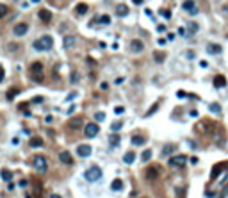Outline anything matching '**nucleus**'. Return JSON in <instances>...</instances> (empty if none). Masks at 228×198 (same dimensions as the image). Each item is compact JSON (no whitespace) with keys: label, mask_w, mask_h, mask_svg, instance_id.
<instances>
[{"label":"nucleus","mask_w":228,"mask_h":198,"mask_svg":"<svg viewBox=\"0 0 228 198\" xmlns=\"http://www.w3.org/2000/svg\"><path fill=\"white\" fill-rule=\"evenodd\" d=\"M32 47H34V50H37V52H43V50H50L52 47H54V39H52V36L45 34L43 38L36 39V41L32 43Z\"/></svg>","instance_id":"f257e3e1"},{"label":"nucleus","mask_w":228,"mask_h":198,"mask_svg":"<svg viewBox=\"0 0 228 198\" xmlns=\"http://www.w3.org/2000/svg\"><path fill=\"white\" fill-rule=\"evenodd\" d=\"M100 177H102V170H100L98 166H91V168H87L84 171V178L87 182H96Z\"/></svg>","instance_id":"f03ea898"},{"label":"nucleus","mask_w":228,"mask_h":198,"mask_svg":"<svg viewBox=\"0 0 228 198\" xmlns=\"http://www.w3.org/2000/svg\"><path fill=\"white\" fill-rule=\"evenodd\" d=\"M28 32V25L25 23V21H20V23H16L13 27V34L18 36V38H21V36H25Z\"/></svg>","instance_id":"7ed1b4c3"},{"label":"nucleus","mask_w":228,"mask_h":198,"mask_svg":"<svg viewBox=\"0 0 228 198\" xmlns=\"http://www.w3.org/2000/svg\"><path fill=\"white\" fill-rule=\"evenodd\" d=\"M185 161H187V157L185 155H175V157H171L169 161H168V164H169L171 168H182L185 164Z\"/></svg>","instance_id":"20e7f679"},{"label":"nucleus","mask_w":228,"mask_h":198,"mask_svg":"<svg viewBox=\"0 0 228 198\" xmlns=\"http://www.w3.org/2000/svg\"><path fill=\"white\" fill-rule=\"evenodd\" d=\"M34 168L37 171H46V168H48V164H46V159L43 155H37L34 157Z\"/></svg>","instance_id":"39448f33"},{"label":"nucleus","mask_w":228,"mask_h":198,"mask_svg":"<svg viewBox=\"0 0 228 198\" xmlns=\"http://www.w3.org/2000/svg\"><path fill=\"white\" fill-rule=\"evenodd\" d=\"M98 125L96 123H86V127H84V134L87 136V137H94V136L98 134Z\"/></svg>","instance_id":"423d86ee"},{"label":"nucleus","mask_w":228,"mask_h":198,"mask_svg":"<svg viewBox=\"0 0 228 198\" xmlns=\"http://www.w3.org/2000/svg\"><path fill=\"white\" fill-rule=\"evenodd\" d=\"M159 175H160V170H159L157 166H150V168H146V171H144V177L148 178V180H155Z\"/></svg>","instance_id":"0eeeda50"},{"label":"nucleus","mask_w":228,"mask_h":198,"mask_svg":"<svg viewBox=\"0 0 228 198\" xmlns=\"http://www.w3.org/2000/svg\"><path fill=\"white\" fill-rule=\"evenodd\" d=\"M130 50H132L134 54H139V52L144 50V43H142L141 39H132V41H130Z\"/></svg>","instance_id":"6e6552de"},{"label":"nucleus","mask_w":228,"mask_h":198,"mask_svg":"<svg viewBox=\"0 0 228 198\" xmlns=\"http://www.w3.org/2000/svg\"><path fill=\"white\" fill-rule=\"evenodd\" d=\"M182 7H184V11H187V13H191V14L198 13V7L194 4V0H185L184 4H182Z\"/></svg>","instance_id":"1a4fd4ad"},{"label":"nucleus","mask_w":228,"mask_h":198,"mask_svg":"<svg viewBox=\"0 0 228 198\" xmlns=\"http://www.w3.org/2000/svg\"><path fill=\"white\" fill-rule=\"evenodd\" d=\"M77 154L80 157H89V155H91V145H78V146H77Z\"/></svg>","instance_id":"9d476101"},{"label":"nucleus","mask_w":228,"mask_h":198,"mask_svg":"<svg viewBox=\"0 0 228 198\" xmlns=\"http://www.w3.org/2000/svg\"><path fill=\"white\" fill-rule=\"evenodd\" d=\"M43 68H45V66H43L41 61H34V63L30 64V73H32V75H41Z\"/></svg>","instance_id":"9b49d317"},{"label":"nucleus","mask_w":228,"mask_h":198,"mask_svg":"<svg viewBox=\"0 0 228 198\" xmlns=\"http://www.w3.org/2000/svg\"><path fill=\"white\" fill-rule=\"evenodd\" d=\"M59 161L63 164H73V157H71L70 152L63 150V152H59Z\"/></svg>","instance_id":"f8f14e48"},{"label":"nucleus","mask_w":228,"mask_h":198,"mask_svg":"<svg viewBox=\"0 0 228 198\" xmlns=\"http://www.w3.org/2000/svg\"><path fill=\"white\" fill-rule=\"evenodd\" d=\"M225 168H226V163H217V164H216V166L212 168L210 178H212V180H216V178H217V175H219V173H221L223 170H225Z\"/></svg>","instance_id":"ddd939ff"},{"label":"nucleus","mask_w":228,"mask_h":198,"mask_svg":"<svg viewBox=\"0 0 228 198\" xmlns=\"http://www.w3.org/2000/svg\"><path fill=\"white\" fill-rule=\"evenodd\" d=\"M207 52L212 54V56H217V54H221V45H217V43H208V45H207Z\"/></svg>","instance_id":"4468645a"},{"label":"nucleus","mask_w":228,"mask_h":198,"mask_svg":"<svg viewBox=\"0 0 228 198\" xmlns=\"http://www.w3.org/2000/svg\"><path fill=\"white\" fill-rule=\"evenodd\" d=\"M28 145H30L32 148H37V146H43V137H39V136H32V137L28 139Z\"/></svg>","instance_id":"2eb2a0df"},{"label":"nucleus","mask_w":228,"mask_h":198,"mask_svg":"<svg viewBox=\"0 0 228 198\" xmlns=\"http://www.w3.org/2000/svg\"><path fill=\"white\" fill-rule=\"evenodd\" d=\"M39 18H41V21H45V23H50V21H52V13H50L48 9H41V11H39Z\"/></svg>","instance_id":"dca6fc26"},{"label":"nucleus","mask_w":228,"mask_h":198,"mask_svg":"<svg viewBox=\"0 0 228 198\" xmlns=\"http://www.w3.org/2000/svg\"><path fill=\"white\" fill-rule=\"evenodd\" d=\"M82 127V118L80 116H77V118H71L70 120V128L71 130H77V128Z\"/></svg>","instance_id":"f3484780"},{"label":"nucleus","mask_w":228,"mask_h":198,"mask_svg":"<svg viewBox=\"0 0 228 198\" xmlns=\"http://www.w3.org/2000/svg\"><path fill=\"white\" fill-rule=\"evenodd\" d=\"M214 86H216V88H223V86H226V79L223 77V75L214 77Z\"/></svg>","instance_id":"a211bd4d"},{"label":"nucleus","mask_w":228,"mask_h":198,"mask_svg":"<svg viewBox=\"0 0 228 198\" xmlns=\"http://www.w3.org/2000/svg\"><path fill=\"white\" fill-rule=\"evenodd\" d=\"M132 143H134V145H137V146H142V145H144V143H146V137H144V136H132Z\"/></svg>","instance_id":"6ab92c4d"},{"label":"nucleus","mask_w":228,"mask_h":198,"mask_svg":"<svg viewBox=\"0 0 228 198\" xmlns=\"http://www.w3.org/2000/svg\"><path fill=\"white\" fill-rule=\"evenodd\" d=\"M111 187H112V191H121V189H123V180H121V178H114Z\"/></svg>","instance_id":"aec40b11"},{"label":"nucleus","mask_w":228,"mask_h":198,"mask_svg":"<svg viewBox=\"0 0 228 198\" xmlns=\"http://www.w3.org/2000/svg\"><path fill=\"white\" fill-rule=\"evenodd\" d=\"M89 11V6L87 4H77V7H75V13L77 14H86Z\"/></svg>","instance_id":"412c9836"},{"label":"nucleus","mask_w":228,"mask_h":198,"mask_svg":"<svg viewBox=\"0 0 228 198\" xmlns=\"http://www.w3.org/2000/svg\"><path fill=\"white\" fill-rule=\"evenodd\" d=\"M116 14H118V16H127V14H128V6L120 4V6L116 7Z\"/></svg>","instance_id":"4be33fe9"},{"label":"nucleus","mask_w":228,"mask_h":198,"mask_svg":"<svg viewBox=\"0 0 228 198\" xmlns=\"http://www.w3.org/2000/svg\"><path fill=\"white\" fill-rule=\"evenodd\" d=\"M134 159H135L134 152H127V154L123 155V163H125V164H132V163H134Z\"/></svg>","instance_id":"5701e85b"},{"label":"nucleus","mask_w":228,"mask_h":198,"mask_svg":"<svg viewBox=\"0 0 228 198\" xmlns=\"http://www.w3.org/2000/svg\"><path fill=\"white\" fill-rule=\"evenodd\" d=\"M75 45V38L73 36H66L64 38V48H71Z\"/></svg>","instance_id":"b1692460"},{"label":"nucleus","mask_w":228,"mask_h":198,"mask_svg":"<svg viewBox=\"0 0 228 198\" xmlns=\"http://www.w3.org/2000/svg\"><path fill=\"white\" fill-rule=\"evenodd\" d=\"M150 159H151V150H150V148H146L144 152H142V155H141V161H142V163H148Z\"/></svg>","instance_id":"393cba45"},{"label":"nucleus","mask_w":228,"mask_h":198,"mask_svg":"<svg viewBox=\"0 0 228 198\" xmlns=\"http://www.w3.org/2000/svg\"><path fill=\"white\" fill-rule=\"evenodd\" d=\"M153 57H155L157 63H164V59H166V54H164V52H155V54H153Z\"/></svg>","instance_id":"a878e982"},{"label":"nucleus","mask_w":228,"mask_h":198,"mask_svg":"<svg viewBox=\"0 0 228 198\" xmlns=\"http://www.w3.org/2000/svg\"><path fill=\"white\" fill-rule=\"evenodd\" d=\"M96 20H98L100 23L107 25V23H111V16H109V14H102V16H100V18H96Z\"/></svg>","instance_id":"bb28decb"},{"label":"nucleus","mask_w":228,"mask_h":198,"mask_svg":"<svg viewBox=\"0 0 228 198\" xmlns=\"http://www.w3.org/2000/svg\"><path fill=\"white\" fill-rule=\"evenodd\" d=\"M2 178H4L6 182H9V180L13 178V173H11L9 170H2Z\"/></svg>","instance_id":"cd10ccee"},{"label":"nucleus","mask_w":228,"mask_h":198,"mask_svg":"<svg viewBox=\"0 0 228 198\" xmlns=\"http://www.w3.org/2000/svg\"><path fill=\"white\" fill-rule=\"evenodd\" d=\"M7 13H9V7H7L6 4H0V18H4Z\"/></svg>","instance_id":"c85d7f7f"},{"label":"nucleus","mask_w":228,"mask_h":198,"mask_svg":"<svg viewBox=\"0 0 228 198\" xmlns=\"http://www.w3.org/2000/svg\"><path fill=\"white\" fill-rule=\"evenodd\" d=\"M173 145H166V146H164V150H162V155H169L171 152H173Z\"/></svg>","instance_id":"c756f323"},{"label":"nucleus","mask_w":228,"mask_h":198,"mask_svg":"<svg viewBox=\"0 0 228 198\" xmlns=\"http://www.w3.org/2000/svg\"><path fill=\"white\" fill-rule=\"evenodd\" d=\"M109 141H111V145H112V146H116V145L120 143V136H118V134H112V136H111V139H109Z\"/></svg>","instance_id":"7c9ffc66"},{"label":"nucleus","mask_w":228,"mask_h":198,"mask_svg":"<svg viewBox=\"0 0 228 198\" xmlns=\"http://www.w3.org/2000/svg\"><path fill=\"white\" fill-rule=\"evenodd\" d=\"M121 127H123V121H116V123H112V125H111V128H112V132H116V130H120Z\"/></svg>","instance_id":"2f4dec72"},{"label":"nucleus","mask_w":228,"mask_h":198,"mask_svg":"<svg viewBox=\"0 0 228 198\" xmlns=\"http://www.w3.org/2000/svg\"><path fill=\"white\" fill-rule=\"evenodd\" d=\"M16 95H18V89H9V93H7V98L11 100L13 97H16Z\"/></svg>","instance_id":"473e14b6"},{"label":"nucleus","mask_w":228,"mask_h":198,"mask_svg":"<svg viewBox=\"0 0 228 198\" xmlns=\"http://www.w3.org/2000/svg\"><path fill=\"white\" fill-rule=\"evenodd\" d=\"M210 111H212V113H219L221 109H219V106H217V104H210Z\"/></svg>","instance_id":"72a5a7b5"},{"label":"nucleus","mask_w":228,"mask_h":198,"mask_svg":"<svg viewBox=\"0 0 228 198\" xmlns=\"http://www.w3.org/2000/svg\"><path fill=\"white\" fill-rule=\"evenodd\" d=\"M103 118H105V114H103V113H96V114H94V120H100V121H102Z\"/></svg>","instance_id":"f704fd0d"},{"label":"nucleus","mask_w":228,"mask_h":198,"mask_svg":"<svg viewBox=\"0 0 228 198\" xmlns=\"http://www.w3.org/2000/svg\"><path fill=\"white\" fill-rule=\"evenodd\" d=\"M157 109H159V106H157V104H155V106H153V107H151V109H150V111H148V113H146V116H150V114H153V113H155V111H157Z\"/></svg>","instance_id":"c9c22d12"},{"label":"nucleus","mask_w":228,"mask_h":198,"mask_svg":"<svg viewBox=\"0 0 228 198\" xmlns=\"http://www.w3.org/2000/svg\"><path fill=\"white\" fill-rule=\"evenodd\" d=\"M160 14H162V16H166V18H171V13H169V11H166V9H162V11H160Z\"/></svg>","instance_id":"e433bc0d"},{"label":"nucleus","mask_w":228,"mask_h":198,"mask_svg":"<svg viewBox=\"0 0 228 198\" xmlns=\"http://www.w3.org/2000/svg\"><path fill=\"white\" fill-rule=\"evenodd\" d=\"M123 111H125L123 107H116V109H114V113H116V114H121V113H123Z\"/></svg>","instance_id":"4c0bfd02"},{"label":"nucleus","mask_w":228,"mask_h":198,"mask_svg":"<svg viewBox=\"0 0 228 198\" xmlns=\"http://www.w3.org/2000/svg\"><path fill=\"white\" fill-rule=\"evenodd\" d=\"M157 30H159V32H164V30H166V27H164V25H157Z\"/></svg>","instance_id":"58836bf2"},{"label":"nucleus","mask_w":228,"mask_h":198,"mask_svg":"<svg viewBox=\"0 0 228 198\" xmlns=\"http://www.w3.org/2000/svg\"><path fill=\"white\" fill-rule=\"evenodd\" d=\"M178 34H180V36H185V29L180 27V29H178Z\"/></svg>","instance_id":"ea45409f"},{"label":"nucleus","mask_w":228,"mask_h":198,"mask_svg":"<svg viewBox=\"0 0 228 198\" xmlns=\"http://www.w3.org/2000/svg\"><path fill=\"white\" fill-rule=\"evenodd\" d=\"M2 80H4V68L0 66V82H2Z\"/></svg>","instance_id":"a19ab883"},{"label":"nucleus","mask_w":228,"mask_h":198,"mask_svg":"<svg viewBox=\"0 0 228 198\" xmlns=\"http://www.w3.org/2000/svg\"><path fill=\"white\" fill-rule=\"evenodd\" d=\"M75 97H77V93H71V95H68V97H66V100H71V98H75Z\"/></svg>","instance_id":"79ce46f5"},{"label":"nucleus","mask_w":228,"mask_h":198,"mask_svg":"<svg viewBox=\"0 0 228 198\" xmlns=\"http://www.w3.org/2000/svg\"><path fill=\"white\" fill-rule=\"evenodd\" d=\"M70 80H71V82H77V80H78V77H77V73H73V77H71Z\"/></svg>","instance_id":"37998d69"},{"label":"nucleus","mask_w":228,"mask_h":198,"mask_svg":"<svg viewBox=\"0 0 228 198\" xmlns=\"http://www.w3.org/2000/svg\"><path fill=\"white\" fill-rule=\"evenodd\" d=\"M52 120H54L52 116H46V118H45V121H46V123H52Z\"/></svg>","instance_id":"c03bdc74"},{"label":"nucleus","mask_w":228,"mask_h":198,"mask_svg":"<svg viewBox=\"0 0 228 198\" xmlns=\"http://www.w3.org/2000/svg\"><path fill=\"white\" fill-rule=\"evenodd\" d=\"M50 198H63V196H61V195H55V193H54V195H50Z\"/></svg>","instance_id":"a18cd8bd"},{"label":"nucleus","mask_w":228,"mask_h":198,"mask_svg":"<svg viewBox=\"0 0 228 198\" xmlns=\"http://www.w3.org/2000/svg\"><path fill=\"white\" fill-rule=\"evenodd\" d=\"M134 4H142V0H132Z\"/></svg>","instance_id":"49530a36"},{"label":"nucleus","mask_w":228,"mask_h":198,"mask_svg":"<svg viewBox=\"0 0 228 198\" xmlns=\"http://www.w3.org/2000/svg\"><path fill=\"white\" fill-rule=\"evenodd\" d=\"M225 11H226V13H228V6H225Z\"/></svg>","instance_id":"de8ad7c7"}]
</instances>
